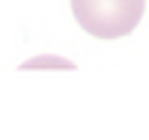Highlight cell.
<instances>
[{
    "mask_svg": "<svg viewBox=\"0 0 149 140\" xmlns=\"http://www.w3.org/2000/svg\"><path fill=\"white\" fill-rule=\"evenodd\" d=\"M74 21L95 39H122L134 33L146 12V0H72Z\"/></svg>",
    "mask_w": 149,
    "mask_h": 140,
    "instance_id": "cell-1",
    "label": "cell"
},
{
    "mask_svg": "<svg viewBox=\"0 0 149 140\" xmlns=\"http://www.w3.org/2000/svg\"><path fill=\"white\" fill-rule=\"evenodd\" d=\"M18 69L27 72V69H74V66H72L69 60H63V57H33L27 63H21Z\"/></svg>",
    "mask_w": 149,
    "mask_h": 140,
    "instance_id": "cell-2",
    "label": "cell"
}]
</instances>
